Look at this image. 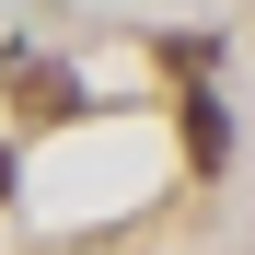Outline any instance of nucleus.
I'll return each mask as SVG.
<instances>
[{
	"label": "nucleus",
	"instance_id": "1",
	"mask_svg": "<svg viewBox=\"0 0 255 255\" xmlns=\"http://www.w3.org/2000/svg\"><path fill=\"white\" fill-rule=\"evenodd\" d=\"M186 151H197V162H221V151H232V139H221V105H186Z\"/></svg>",
	"mask_w": 255,
	"mask_h": 255
},
{
	"label": "nucleus",
	"instance_id": "2",
	"mask_svg": "<svg viewBox=\"0 0 255 255\" xmlns=\"http://www.w3.org/2000/svg\"><path fill=\"white\" fill-rule=\"evenodd\" d=\"M0 197H12V151H0Z\"/></svg>",
	"mask_w": 255,
	"mask_h": 255
}]
</instances>
